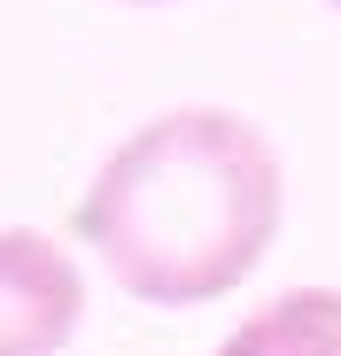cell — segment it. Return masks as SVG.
<instances>
[{"mask_svg":"<svg viewBox=\"0 0 341 356\" xmlns=\"http://www.w3.org/2000/svg\"><path fill=\"white\" fill-rule=\"evenodd\" d=\"M86 318V271L70 241L39 225L0 232V356H63Z\"/></svg>","mask_w":341,"mask_h":356,"instance_id":"cell-2","label":"cell"},{"mask_svg":"<svg viewBox=\"0 0 341 356\" xmlns=\"http://www.w3.org/2000/svg\"><path fill=\"white\" fill-rule=\"evenodd\" d=\"M125 8H163V0H125Z\"/></svg>","mask_w":341,"mask_h":356,"instance_id":"cell-4","label":"cell"},{"mask_svg":"<svg viewBox=\"0 0 341 356\" xmlns=\"http://www.w3.org/2000/svg\"><path fill=\"white\" fill-rule=\"evenodd\" d=\"M209 356H341V294L333 286H295L248 310Z\"/></svg>","mask_w":341,"mask_h":356,"instance_id":"cell-3","label":"cell"},{"mask_svg":"<svg viewBox=\"0 0 341 356\" xmlns=\"http://www.w3.org/2000/svg\"><path fill=\"white\" fill-rule=\"evenodd\" d=\"M333 8H341V0H333Z\"/></svg>","mask_w":341,"mask_h":356,"instance_id":"cell-5","label":"cell"},{"mask_svg":"<svg viewBox=\"0 0 341 356\" xmlns=\"http://www.w3.org/2000/svg\"><path fill=\"white\" fill-rule=\"evenodd\" d=\"M279 209H287V170L248 116L163 108L109 147L70 209V232L132 302L202 310L256 279L279 241Z\"/></svg>","mask_w":341,"mask_h":356,"instance_id":"cell-1","label":"cell"}]
</instances>
